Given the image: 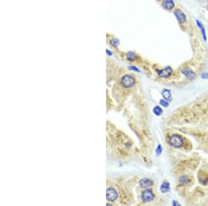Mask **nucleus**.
Wrapping results in <instances>:
<instances>
[{
  "label": "nucleus",
  "mask_w": 208,
  "mask_h": 206,
  "mask_svg": "<svg viewBox=\"0 0 208 206\" xmlns=\"http://www.w3.org/2000/svg\"><path fill=\"white\" fill-rule=\"evenodd\" d=\"M173 205H178L179 204L177 203L176 201H173Z\"/></svg>",
  "instance_id": "obj_22"
},
{
  "label": "nucleus",
  "mask_w": 208,
  "mask_h": 206,
  "mask_svg": "<svg viewBox=\"0 0 208 206\" xmlns=\"http://www.w3.org/2000/svg\"><path fill=\"white\" fill-rule=\"evenodd\" d=\"M118 196L117 192L114 189L108 188L107 189V192H106V198L108 201H114Z\"/></svg>",
  "instance_id": "obj_5"
},
{
  "label": "nucleus",
  "mask_w": 208,
  "mask_h": 206,
  "mask_svg": "<svg viewBox=\"0 0 208 206\" xmlns=\"http://www.w3.org/2000/svg\"><path fill=\"white\" fill-rule=\"evenodd\" d=\"M127 59H128L129 61L133 62L136 59V55H135V54L133 51L128 52V53L127 54Z\"/></svg>",
  "instance_id": "obj_13"
},
{
  "label": "nucleus",
  "mask_w": 208,
  "mask_h": 206,
  "mask_svg": "<svg viewBox=\"0 0 208 206\" xmlns=\"http://www.w3.org/2000/svg\"><path fill=\"white\" fill-rule=\"evenodd\" d=\"M174 15L178 22L181 23V24L186 22V15H185V14L181 10L177 9L175 10Z\"/></svg>",
  "instance_id": "obj_6"
},
{
  "label": "nucleus",
  "mask_w": 208,
  "mask_h": 206,
  "mask_svg": "<svg viewBox=\"0 0 208 206\" xmlns=\"http://www.w3.org/2000/svg\"><path fill=\"white\" fill-rule=\"evenodd\" d=\"M152 185H153V181L148 178L141 179L139 182V185L141 188H147V187L151 186Z\"/></svg>",
  "instance_id": "obj_8"
},
{
  "label": "nucleus",
  "mask_w": 208,
  "mask_h": 206,
  "mask_svg": "<svg viewBox=\"0 0 208 206\" xmlns=\"http://www.w3.org/2000/svg\"><path fill=\"white\" fill-rule=\"evenodd\" d=\"M122 84L124 87L129 88L135 84V78L130 75H125L122 78Z\"/></svg>",
  "instance_id": "obj_2"
},
{
  "label": "nucleus",
  "mask_w": 208,
  "mask_h": 206,
  "mask_svg": "<svg viewBox=\"0 0 208 206\" xmlns=\"http://www.w3.org/2000/svg\"><path fill=\"white\" fill-rule=\"evenodd\" d=\"M168 143L172 147L179 148L183 144V139L178 135H172L168 138Z\"/></svg>",
  "instance_id": "obj_1"
},
{
  "label": "nucleus",
  "mask_w": 208,
  "mask_h": 206,
  "mask_svg": "<svg viewBox=\"0 0 208 206\" xmlns=\"http://www.w3.org/2000/svg\"><path fill=\"white\" fill-rule=\"evenodd\" d=\"M169 189H170V184L167 182L163 183L161 186H160V191H161L162 193L167 192V191H169Z\"/></svg>",
  "instance_id": "obj_11"
},
{
  "label": "nucleus",
  "mask_w": 208,
  "mask_h": 206,
  "mask_svg": "<svg viewBox=\"0 0 208 206\" xmlns=\"http://www.w3.org/2000/svg\"><path fill=\"white\" fill-rule=\"evenodd\" d=\"M142 200L144 202H150L154 199V196L153 191L150 189H146L142 193Z\"/></svg>",
  "instance_id": "obj_4"
},
{
  "label": "nucleus",
  "mask_w": 208,
  "mask_h": 206,
  "mask_svg": "<svg viewBox=\"0 0 208 206\" xmlns=\"http://www.w3.org/2000/svg\"><path fill=\"white\" fill-rule=\"evenodd\" d=\"M207 7H208V1H207Z\"/></svg>",
  "instance_id": "obj_23"
},
{
  "label": "nucleus",
  "mask_w": 208,
  "mask_h": 206,
  "mask_svg": "<svg viewBox=\"0 0 208 206\" xmlns=\"http://www.w3.org/2000/svg\"><path fill=\"white\" fill-rule=\"evenodd\" d=\"M106 53H107L108 54V56H111L112 55V53H111V52H110V51H109V50H106Z\"/></svg>",
  "instance_id": "obj_21"
},
{
  "label": "nucleus",
  "mask_w": 208,
  "mask_h": 206,
  "mask_svg": "<svg viewBox=\"0 0 208 206\" xmlns=\"http://www.w3.org/2000/svg\"><path fill=\"white\" fill-rule=\"evenodd\" d=\"M157 72L159 76L162 77V78H168L171 75L173 70L171 67L168 66L163 70H157Z\"/></svg>",
  "instance_id": "obj_3"
},
{
  "label": "nucleus",
  "mask_w": 208,
  "mask_h": 206,
  "mask_svg": "<svg viewBox=\"0 0 208 206\" xmlns=\"http://www.w3.org/2000/svg\"><path fill=\"white\" fill-rule=\"evenodd\" d=\"M128 69H129V70H133V71H135V72H140L139 69L137 68V67H135V66H130V67H128Z\"/></svg>",
  "instance_id": "obj_19"
},
{
  "label": "nucleus",
  "mask_w": 208,
  "mask_h": 206,
  "mask_svg": "<svg viewBox=\"0 0 208 206\" xmlns=\"http://www.w3.org/2000/svg\"><path fill=\"white\" fill-rule=\"evenodd\" d=\"M153 111L154 112V114L157 116L161 115L162 113V110L161 109V108L159 107V106H155V107L153 108Z\"/></svg>",
  "instance_id": "obj_15"
},
{
  "label": "nucleus",
  "mask_w": 208,
  "mask_h": 206,
  "mask_svg": "<svg viewBox=\"0 0 208 206\" xmlns=\"http://www.w3.org/2000/svg\"><path fill=\"white\" fill-rule=\"evenodd\" d=\"M162 96H163L164 99H165L166 100H168V101L171 100V94L170 91L168 90V89H164L162 91Z\"/></svg>",
  "instance_id": "obj_12"
},
{
  "label": "nucleus",
  "mask_w": 208,
  "mask_h": 206,
  "mask_svg": "<svg viewBox=\"0 0 208 206\" xmlns=\"http://www.w3.org/2000/svg\"><path fill=\"white\" fill-rule=\"evenodd\" d=\"M162 151V148L161 147V145H158V147H157V149H156V154H157V155H160V154H161Z\"/></svg>",
  "instance_id": "obj_17"
},
{
  "label": "nucleus",
  "mask_w": 208,
  "mask_h": 206,
  "mask_svg": "<svg viewBox=\"0 0 208 206\" xmlns=\"http://www.w3.org/2000/svg\"><path fill=\"white\" fill-rule=\"evenodd\" d=\"M179 181H180V183H181V184L185 185V184H187V183H189V179L187 176H182L180 178V179H179Z\"/></svg>",
  "instance_id": "obj_14"
},
{
  "label": "nucleus",
  "mask_w": 208,
  "mask_h": 206,
  "mask_svg": "<svg viewBox=\"0 0 208 206\" xmlns=\"http://www.w3.org/2000/svg\"><path fill=\"white\" fill-rule=\"evenodd\" d=\"M196 22H197L198 26H199L200 30H201V31L202 35H203V37L204 40L206 41V40H207V37H206V33H205V26H204V25L203 24V23L200 22L199 20H196Z\"/></svg>",
  "instance_id": "obj_10"
},
{
  "label": "nucleus",
  "mask_w": 208,
  "mask_h": 206,
  "mask_svg": "<svg viewBox=\"0 0 208 206\" xmlns=\"http://www.w3.org/2000/svg\"><path fill=\"white\" fill-rule=\"evenodd\" d=\"M162 6L166 10H171L175 6V4L173 0H164Z\"/></svg>",
  "instance_id": "obj_9"
},
{
  "label": "nucleus",
  "mask_w": 208,
  "mask_h": 206,
  "mask_svg": "<svg viewBox=\"0 0 208 206\" xmlns=\"http://www.w3.org/2000/svg\"><path fill=\"white\" fill-rule=\"evenodd\" d=\"M160 103L161 104L162 106H163L164 107H167V106H168V103L166 101H165V100L161 99L160 101Z\"/></svg>",
  "instance_id": "obj_18"
},
{
  "label": "nucleus",
  "mask_w": 208,
  "mask_h": 206,
  "mask_svg": "<svg viewBox=\"0 0 208 206\" xmlns=\"http://www.w3.org/2000/svg\"><path fill=\"white\" fill-rule=\"evenodd\" d=\"M182 73L189 79H193L196 76L195 73L189 68H184L182 70Z\"/></svg>",
  "instance_id": "obj_7"
},
{
  "label": "nucleus",
  "mask_w": 208,
  "mask_h": 206,
  "mask_svg": "<svg viewBox=\"0 0 208 206\" xmlns=\"http://www.w3.org/2000/svg\"><path fill=\"white\" fill-rule=\"evenodd\" d=\"M110 43H111L112 45L114 46V47H116V46H118L119 45V41L117 39L114 38V39H112V40H110Z\"/></svg>",
  "instance_id": "obj_16"
},
{
  "label": "nucleus",
  "mask_w": 208,
  "mask_h": 206,
  "mask_svg": "<svg viewBox=\"0 0 208 206\" xmlns=\"http://www.w3.org/2000/svg\"><path fill=\"white\" fill-rule=\"evenodd\" d=\"M201 77L204 79H207L208 78V73H204L201 75Z\"/></svg>",
  "instance_id": "obj_20"
}]
</instances>
